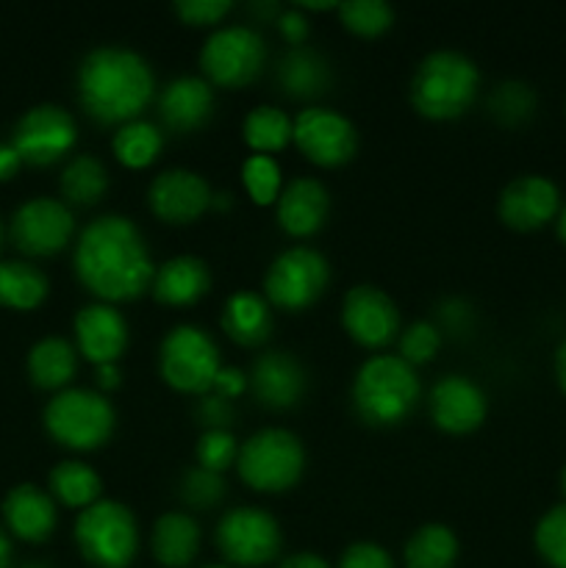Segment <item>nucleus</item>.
Returning <instances> with one entry per match:
<instances>
[{
  "label": "nucleus",
  "instance_id": "f257e3e1",
  "mask_svg": "<svg viewBox=\"0 0 566 568\" xmlns=\"http://www.w3.org/2000/svg\"><path fill=\"white\" fill-rule=\"evenodd\" d=\"M72 266L78 281L109 305L137 300L155 275L142 231L120 214H103L83 227Z\"/></svg>",
  "mask_w": 566,
  "mask_h": 568
},
{
  "label": "nucleus",
  "instance_id": "f03ea898",
  "mask_svg": "<svg viewBox=\"0 0 566 568\" xmlns=\"http://www.w3.org/2000/svg\"><path fill=\"white\" fill-rule=\"evenodd\" d=\"M155 92V75L148 61L131 48L103 44L83 55L78 67V100L92 120L125 125L139 120Z\"/></svg>",
  "mask_w": 566,
  "mask_h": 568
},
{
  "label": "nucleus",
  "instance_id": "7ed1b4c3",
  "mask_svg": "<svg viewBox=\"0 0 566 568\" xmlns=\"http://www.w3.org/2000/svg\"><path fill=\"white\" fill-rule=\"evenodd\" d=\"M481 72L475 61L458 50H436L425 55L411 78V103L431 120H455L477 98Z\"/></svg>",
  "mask_w": 566,
  "mask_h": 568
},
{
  "label": "nucleus",
  "instance_id": "20e7f679",
  "mask_svg": "<svg viewBox=\"0 0 566 568\" xmlns=\"http://www.w3.org/2000/svg\"><path fill=\"white\" fill-rule=\"evenodd\" d=\"M420 399V377L400 355H375L364 361L353 381V405L375 427L400 425Z\"/></svg>",
  "mask_w": 566,
  "mask_h": 568
},
{
  "label": "nucleus",
  "instance_id": "39448f33",
  "mask_svg": "<svg viewBox=\"0 0 566 568\" xmlns=\"http://www.w3.org/2000/svg\"><path fill=\"white\" fill-rule=\"evenodd\" d=\"M78 552L94 568H128L137 558L139 527L131 508L117 499H98L75 519Z\"/></svg>",
  "mask_w": 566,
  "mask_h": 568
},
{
  "label": "nucleus",
  "instance_id": "423d86ee",
  "mask_svg": "<svg viewBox=\"0 0 566 568\" xmlns=\"http://www.w3.org/2000/svg\"><path fill=\"white\" fill-rule=\"evenodd\" d=\"M44 430L61 447L89 453L103 447L117 425L114 405L89 388H64L44 405Z\"/></svg>",
  "mask_w": 566,
  "mask_h": 568
},
{
  "label": "nucleus",
  "instance_id": "0eeeda50",
  "mask_svg": "<svg viewBox=\"0 0 566 568\" xmlns=\"http://www.w3.org/2000/svg\"><path fill=\"white\" fill-rule=\"evenodd\" d=\"M239 477L253 491L277 494L292 488L303 477L305 449L294 433L283 427H266L253 433L239 447Z\"/></svg>",
  "mask_w": 566,
  "mask_h": 568
},
{
  "label": "nucleus",
  "instance_id": "6e6552de",
  "mask_svg": "<svg viewBox=\"0 0 566 568\" xmlns=\"http://www.w3.org/2000/svg\"><path fill=\"white\" fill-rule=\"evenodd\" d=\"M159 369L166 386L183 394H205L214 388L220 364V347L198 325H175L159 349Z\"/></svg>",
  "mask_w": 566,
  "mask_h": 568
},
{
  "label": "nucleus",
  "instance_id": "1a4fd4ad",
  "mask_svg": "<svg viewBox=\"0 0 566 568\" xmlns=\"http://www.w3.org/2000/svg\"><path fill=\"white\" fill-rule=\"evenodd\" d=\"M264 59V39L247 26L216 28L200 50V67L211 87H244L259 75Z\"/></svg>",
  "mask_w": 566,
  "mask_h": 568
},
{
  "label": "nucleus",
  "instance_id": "9d476101",
  "mask_svg": "<svg viewBox=\"0 0 566 568\" xmlns=\"http://www.w3.org/2000/svg\"><path fill=\"white\" fill-rule=\"evenodd\" d=\"M222 558L231 566L255 568L272 564L281 552V525L266 510L244 505V508L228 510L220 519L214 532Z\"/></svg>",
  "mask_w": 566,
  "mask_h": 568
},
{
  "label": "nucleus",
  "instance_id": "9b49d317",
  "mask_svg": "<svg viewBox=\"0 0 566 568\" xmlns=\"http://www.w3.org/2000/svg\"><path fill=\"white\" fill-rule=\"evenodd\" d=\"M331 281V266L311 247L283 250L264 277L266 303L283 311H303L314 305Z\"/></svg>",
  "mask_w": 566,
  "mask_h": 568
},
{
  "label": "nucleus",
  "instance_id": "f8f14e48",
  "mask_svg": "<svg viewBox=\"0 0 566 568\" xmlns=\"http://www.w3.org/2000/svg\"><path fill=\"white\" fill-rule=\"evenodd\" d=\"M78 139L75 120L61 105L42 103L20 116L11 136V148L20 153L22 164L50 166L64 159Z\"/></svg>",
  "mask_w": 566,
  "mask_h": 568
},
{
  "label": "nucleus",
  "instance_id": "ddd939ff",
  "mask_svg": "<svg viewBox=\"0 0 566 568\" xmlns=\"http://www.w3.org/2000/svg\"><path fill=\"white\" fill-rule=\"evenodd\" d=\"M75 233V216L70 205L53 197H33L14 211L9 225L11 242L26 255H55L70 244Z\"/></svg>",
  "mask_w": 566,
  "mask_h": 568
},
{
  "label": "nucleus",
  "instance_id": "4468645a",
  "mask_svg": "<svg viewBox=\"0 0 566 568\" xmlns=\"http://www.w3.org/2000/svg\"><path fill=\"white\" fill-rule=\"evenodd\" d=\"M292 139L305 159L320 166H338L353 159L358 133L355 125L338 111L325 105H309L294 116Z\"/></svg>",
  "mask_w": 566,
  "mask_h": 568
},
{
  "label": "nucleus",
  "instance_id": "2eb2a0df",
  "mask_svg": "<svg viewBox=\"0 0 566 568\" xmlns=\"http://www.w3.org/2000/svg\"><path fill=\"white\" fill-rule=\"evenodd\" d=\"M342 325L364 347H383L400 331L397 305L383 288L364 283L344 294Z\"/></svg>",
  "mask_w": 566,
  "mask_h": 568
},
{
  "label": "nucleus",
  "instance_id": "dca6fc26",
  "mask_svg": "<svg viewBox=\"0 0 566 568\" xmlns=\"http://www.w3.org/2000/svg\"><path fill=\"white\" fill-rule=\"evenodd\" d=\"M211 189L203 175L183 166L159 172L148 189V203L159 220L172 225H186L194 222L211 205Z\"/></svg>",
  "mask_w": 566,
  "mask_h": 568
},
{
  "label": "nucleus",
  "instance_id": "f3484780",
  "mask_svg": "<svg viewBox=\"0 0 566 568\" xmlns=\"http://www.w3.org/2000/svg\"><path fill=\"white\" fill-rule=\"evenodd\" d=\"M499 220L514 231H536L553 222L560 211V192L549 178H514L499 194Z\"/></svg>",
  "mask_w": 566,
  "mask_h": 568
},
{
  "label": "nucleus",
  "instance_id": "a211bd4d",
  "mask_svg": "<svg viewBox=\"0 0 566 568\" xmlns=\"http://www.w3.org/2000/svg\"><path fill=\"white\" fill-rule=\"evenodd\" d=\"M486 394L475 381L464 375H447L433 386L431 416L444 433H472L486 419Z\"/></svg>",
  "mask_w": 566,
  "mask_h": 568
},
{
  "label": "nucleus",
  "instance_id": "6ab92c4d",
  "mask_svg": "<svg viewBox=\"0 0 566 568\" xmlns=\"http://www.w3.org/2000/svg\"><path fill=\"white\" fill-rule=\"evenodd\" d=\"M78 353L94 366L117 364L128 347V322L114 305L92 303L75 314Z\"/></svg>",
  "mask_w": 566,
  "mask_h": 568
},
{
  "label": "nucleus",
  "instance_id": "aec40b11",
  "mask_svg": "<svg viewBox=\"0 0 566 568\" xmlns=\"http://www.w3.org/2000/svg\"><path fill=\"white\" fill-rule=\"evenodd\" d=\"M250 392L266 408H292L305 392V372L289 353H264L247 375Z\"/></svg>",
  "mask_w": 566,
  "mask_h": 568
},
{
  "label": "nucleus",
  "instance_id": "412c9836",
  "mask_svg": "<svg viewBox=\"0 0 566 568\" xmlns=\"http://www.w3.org/2000/svg\"><path fill=\"white\" fill-rule=\"evenodd\" d=\"M327 209H331V194L314 178H294L275 200L277 222L289 236H311L320 231Z\"/></svg>",
  "mask_w": 566,
  "mask_h": 568
},
{
  "label": "nucleus",
  "instance_id": "4be33fe9",
  "mask_svg": "<svg viewBox=\"0 0 566 568\" xmlns=\"http://www.w3.org/2000/svg\"><path fill=\"white\" fill-rule=\"evenodd\" d=\"M214 109V89L205 78L181 75L164 87L159 98V114L170 131H198Z\"/></svg>",
  "mask_w": 566,
  "mask_h": 568
},
{
  "label": "nucleus",
  "instance_id": "5701e85b",
  "mask_svg": "<svg viewBox=\"0 0 566 568\" xmlns=\"http://www.w3.org/2000/svg\"><path fill=\"white\" fill-rule=\"evenodd\" d=\"M3 519L6 527L17 538L28 544H39L55 530L59 514H55V503L48 491L31 486V483H22V486H14L6 494Z\"/></svg>",
  "mask_w": 566,
  "mask_h": 568
},
{
  "label": "nucleus",
  "instance_id": "b1692460",
  "mask_svg": "<svg viewBox=\"0 0 566 568\" xmlns=\"http://www.w3.org/2000/svg\"><path fill=\"white\" fill-rule=\"evenodd\" d=\"M211 286V272L205 266L203 258L198 255H175V258L164 261V264L155 270L153 283V297L159 303L172 305V308H183V305H192L209 292Z\"/></svg>",
  "mask_w": 566,
  "mask_h": 568
},
{
  "label": "nucleus",
  "instance_id": "393cba45",
  "mask_svg": "<svg viewBox=\"0 0 566 568\" xmlns=\"http://www.w3.org/2000/svg\"><path fill=\"white\" fill-rule=\"evenodd\" d=\"M222 327L233 342L244 344V347L266 342L272 331L270 303L255 292L231 294L222 308Z\"/></svg>",
  "mask_w": 566,
  "mask_h": 568
},
{
  "label": "nucleus",
  "instance_id": "a878e982",
  "mask_svg": "<svg viewBox=\"0 0 566 568\" xmlns=\"http://www.w3.org/2000/svg\"><path fill=\"white\" fill-rule=\"evenodd\" d=\"M78 369V349L67 338L48 336L37 342L28 353V375L31 383L48 392H64L67 383L75 377Z\"/></svg>",
  "mask_w": 566,
  "mask_h": 568
},
{
  "label": "nucleus",
  "instance_id": "bb28decb",
  "mask_svg": "<svg viewBox=\"0 0 566 568\" xmlns=\"http://www.w3.org/2000/svg\"><path fill=\"white\" fill-rule=\"evenodd\" d=\"M200 527L189 514H164L153 527V555L166 568H186L198 558Z\"/></svg>",
  "mask_w": 566,
  "mask_h": 568
},
{
  "label": "nucleus",
  "instance_id": "cd10ccee",
  "mask_svg": "<svg viewBox=\"0 0 566 568\" xmlns=\"http://www.w3.org/2000/svg\"><path fill=\"white\" fill-rule=\"evenodd\" d=\"M48 275L28 261H0V305L33 311L48 297Z\"/></svg>",
  "mask_w": 566,
  "mask_h": 568
},
{
  "label": "nucleus",
  "instance_id": "c85d7f7f",
  "mask_svg": "<svg viewBox=\"0 0 566 568\" xmlns=\"http://www.w3.org/2000/svg\"><path fill=\"white\" fill-rule=\"evenodd\" d=\"M277 81H281L283 92L292 94V98H316L331 83V70H327L325 59L316 55L314 50L292 48L286 59L281 61Z\"/></svg>",
  "mask_w": 566,
  "mask_h": 568
},
{
  "label": "nucleus",
  "instance_id": "c756f323",
  "mask_svg": "<svg viewBox=\"0 0 566 568\" xmlns=\"http://www.w3.org/2000/svg\"><path fill=\"white\" fill-rule=\"evenodd\" d=\"M50 494L67 508H89L100 499L103 480L83 460H61L50 471Z\"/></svg>",
  "mask_w": 566,
  "mask_h": 568
},
{
  "label": "nucleus",
  "instance_id": "7c9ffc66",
  "mask_svg": "<svg viewBox=\"0 0 566 568\" xmlns=\"http://www.w3.org/2000/svg\"><path fill=\"white\" fill-rule=\"evenodd\" d=\"M244 142L255 150V155L277 153L292 142L294 120H289L286 111L277 105H255L242 122Z\"/></svg>",
  "mask_w": 566,
  "mask_h": 568
},
{
  "label": "nucleus",
  "instance_id": "2f4dec72",
  "mask_svg": "<svg viewBox=\"0 0 566 568\" xmlns=\"http://www.w3.org/2000/svg\"><path fill=\"white\" fill-rule=\"evenodd\" d=\"M161 148H164V136L159 128L148 120H131L125 125L117 128L114 139H111V150H114L117 161L131 170H144L159 159Z\"/></svg>",
  "mask_w": 566,
  "mask_h": 568
},
{
  "label": "nucleus",
  "instance_id": "473e14b6",
  "mask_svg": "<svg viewBox=\"0 0 566 568\" xmlns=\"http://www.w3.org/2000/svg\"><path fill=\"white\" fill-rule=\"evenodd\" d=\"M458 558V538L444 525H425L405 544L408 568H453Z\"/></svg>",
  "mask_w": 566,
  "mask_h": 568
},
{
  "label": "nucleus",
  "instance_id": "72a5a7b5",
  "mask_svg": "<svg viewBox=\"0 0 566 568\" xmlns=\"http://www.w3.org/2000/svg\"><path fill=\"white\" fill-rule=\"evenodd\" d=\"M61 194L75 205H92L109 189V172L94 155H75L61 172Z\"/></svg>",
  "mask_w": 566,
  "mask_h": 568
},
{
  "label": "nucleus",
  "instance_id": "f704fd0d",
  "mask_svg": "<svg viewBox=\"0 0 566 568\" xmlns=\"http://www.w3.org/2000/svg\"><path fill=\"white\" fill-rule=\"evenodd\" d=\"M336 9L342 26L361 37H377L394 22L392 6L383 0H347V3H338Z\"/></svg>",
  "mask_w": 566,
  "mask_h": 568
},
{
  "label": "nucleus",
  "instance_id": "c9c22d12",
  "mask_svg": "<svg viewBox=\"0 0 566 568\" xmlns=\"http://www.w3.org/2000/svg\"><path fill=\"white\" fill-rule=\"evenodd\" d=\"M533 541H536V552L542 555L544 564L566 568V503L555 505L538 519Z\"/></svg>",
  "mask_w": 566,
  "mask_h": 568
},
{
  "label": "nucleus",
  "instance_id": "e433bc0d",
  "mask_svg": "<svg viewBox=\"0 0 566 568\" xmlns=\"http://www.w3.org/2000/svg\"><path fill=\"white\" fill-rule=\"evenodd\" d=\"M488 109L505 125H519L536 109V94L527 83L522 81H505L499 83L492 92V100H488Z\"/></svg>",
  "mask_w": 566,
  "mask_h": 568
},
{
  "label": "nucleus",
  "instance_id": "4c0bfd02",
  "mask_svg": "<svg viewBox=\"0 0 566 568\" xmlns=\"http://www.w3.org/2000/svg\"><path fill=\"white\" fill-rule=\"evenodd\" d=\"M242 183L244 189H247L250 197H253V203H275L277 194H281L283 189L281 166H277L275 159H270V155H250L242 166Z\"/></svg>",
  "mask_w": 566,
  "mask_h": 568
},
{
  "label": "nucleus",
  "instance_id": "58836bf2",
  "mask_svg": "<svg viewBox=\"0 0 566 568\" xmlns=\"http://www.w3.org/2000/svg\"><path fill=\"white\" fill-rule=\"evenodd\" d=\"M181 497L189 508H214L222 497H225V480L216 471L194 466L183 475L181 480Z\"/></svg>",
  "mask_w": 566,
  "mask_h": 568
},
{
  "label": "nucleus",
  "instance_id": "ea45409f",
  "mask_svg": "<svg viewBox=\"0 0 566 568\" xmlns=\"http://www.w3.org/2000/svg\"><path fill=\"white\" fill-rule=\"evenodd\" d=\"M438 347H442V333H438V327L433 322H414L400 336V358L411 366L433 361Z\"/></svg>",
  "mask_w": 566,
  "mask_h": 568
},
{
  "label": "nucleus",
  "instance_id": "a19ab883",
  "mask_svg": "<svg viewBox=\"0 0 566 568\" xmlns=\"http://www.w3.org/2000/svg\"><path fill=\"white\" fill-rule=\"evenodd\" d=\"M236 458H239V444H236V438H233V433L205 430L203 436H200L198 464L203 466V469L222 475L228 466L236 464Z\"/></svg>",
  "mask_w": 566,
  "mask_h": 568
},
{
  "label": "nucleus",
  "instance_id": "79ce46f5",
  "mask_svg": "<svg viewBox=\"0 0 566 568\" xmlns=\"http://www.w3.org/2000/svg\"><path fill=\"white\" fill-rule=\"evenodd\" d=\"M231 9L233 6L228 0H181V3H175V14L186 26H214Z\"/></svg>",
  "mask_w": 566,
  "mask_h": 568
},
{
  "label": "nucleus",
  "instance_id": "37998d69",
  "mask_svg": "<svg viewBox=\"0 0 566 568\" xmlns=\"http://www.w3.org/2000/svg\"><path fill=\"white\" fill-rule=\"evenodd\" d=\"M338 568H394V564L386 549L377 547V544L361 541L344 549Z\"/></svg>",
  "mask_w": 566,
  "mask_h": 568
},
{
  "label": "nucleus",
  "instance_id": "c03bdc74",
  "mask_svg": "<svg viewBox=\"0 0 566 568\" xmlns=\"http://www.w3.org/2000/svg\"><path fill=\"white\" fill-rule=\"evenodd\" d=\"M277 28H281L283 39H286L289 44H294V48H300V42H305V37H309V17L303 14V9H286L281 17H277Z\"/></svg>",
  "mask_w": 566,
  "mask_h": 568
},
{
  "label": "nucleus",
  "instance_id": "a18cd8bd",
  "mask_svg": "<svg viewBox=\"0 0 566 568\" xmlns=\"http://www.w3.org/2000/svg\"><path fill=\"white\" fill-rule=\"evenodd\" d=\"M200 419L203 425H209V430H225V425L231 422V405L225 397H205L200 403Z\"/></svg>",
  "mask_w": 566,
  "mask_h": 568
},
{
  "label": "nucleus",
  "instance_id": "49530a36",
  "mask_svg": "<svg viewBox=\"0 0 566 568\" xmlns=\"http://www.w3.org/2000/svg\"><path fill=\"white\" fill-rule=\"evenodd\" d=\"M214 388H216V394L225 399L239 397V394L247 388V375H242V372L233 369V366H222V369L216 372Z\"/></svg>",
  "mask_w": 566,
  "mask_h": 568
},
{
  "label": "nucleus",
  "instance_id": "de8ad7c7",
  "mask_svg": "<svg viewBox=\"0 0 566 568\" xmlns=\"http://www.w3.org/2000/svg\"><path fill=\"white\" fill-rule=\"evenodd\" d=\"M22 159L11 144H0V181H11L20 172Z\"/></svg>",
  "mask_w": 566,
  "mask_h": 568
},
{
  "label": "nucleus",
  "instance_id": "09e8293b",
  "mask_svg": "<svg viewBox=\"0 0 566 568\" xmlns=\"http://www.w3.org/2000/svg\"><path fill=\"white\" fill-rule=\"evenodd\" d=\"M442 320L444 325L449 327H466V322H469V308H466L461 300H449L442 308Z\"/></svg>",
  "mask_w": 566,
  "mask_h": 568
},
{
  "label": "nucleus",
  "instance_id": "8fccbe9b",
  "mask_svg": "<svg viewBox=\"0 0 566 568\" xmlns=\"http://www.w3.org/2000/svg\"><path fill=\"white\" fill-rule=\"evenodd\" d=\"M281 568H331V566H327L320 555L297 552V555H289V558L281 564Z\"/></svg>",
  "mask_w": 566,
  "mask_h": 568
},
{
  "label": "nucleus",
  "instance_id": "3c124183",
  "mask_svg": "<svg viewBox=\"0 0 566 568\" xmlns=\"http://www.w3.org/2000/svg\"><path fill=\"white\" fill-rule=\"evenodd\" d=\"M98 386L105 388V392L120 386V369H117V364L98 366Z\"/></svg>",
  "mask_w": 566,
  "mask_h": 568
},
{
  "label": "nucleus",
  "instance_id": "603ef678",
  "mask_svg": "<svg viewBox=\"0 0 566 568\" xmlns=\"http://www.w3.org/2000/svg\"><path fill=\"white\" fill-rule=\"evenodd\" d=\"M555 381H558L560 392L566 394V338L555 349Z\"/></svg>",
  "mask_w": 566,
  "mask_h": 568
},
{
  "label": "nucleus",
  "instance_id": "864d4df0",
  "mask_svg": "<svg viewBox=\"0 0 566 568\" xmlns=\"http://www.w3.org/2000/svg\"><path fill=\"white\" fill-rule=\"evenodd\" d=\"M11 566V541L3 530H0V568Z\"/></svg>",
  "mask_w": 566,
  "mask_h": 568
},
{
  "label": "nucleus",
  "instance_id": "5fc2aeb1",
  "mask_svg": "<svg viewBox=\"0 0 566 568\" xmlns=\"http://www.w3.org/2000/svg\"><path fill=\"white\" fill-rule=\"evenodd\" d=\"M555 231H558V239L566 244V203L560 205L558 216H555Z\"/></svg>",
  "mask_w": 566,
  "mask_h": 568
},
{
  "label": "nucleus",
  "instance_id": "6e6d98bb",
  "mask_svg": "<svg viewBox=\"0 0 566 568\" xmlns=\"http://www.w3.org/2000/svg\"><path fill=\"white\" fill-rule=\"evenodd\" d=\"M560 488H564V497H566V466L564 471H560Z\"/></svg>",
  "mask_w": 566,
  "mask_h": 568
},
{
  "label": "nucleus",
  "instance_id": "4d7b16f0",
  "mask_svg": "<svg viewBox=\"0 0 566 568\" xmlns=\"http://www.w3.org/2000/svg\"><path fill=\"white\" fill-rule=\"evenodd\" d=\"M22 568H48L44 564H28V566H22Z\"/></svg>",
  "mask_w": 566,
  "mask_h": 568
},
{
  "label": "nucleus",
  "instance_id": "13d9d810",
  "mask_svg": "<svg viewBox=\"0 0 566 568\" xmlns=\"http://www.w3.org/2000/svg\"><path fill=\"white\" fill-rule=\"evenodd\" d=\"M0 244H3V225H0Z\"/></svg>",
  "mask_w": 566,
  "mask_h": 568
},
{
  "label": "nucleus",
  "instance_id": "bf43d9fd",
  "mask_svg": "<svg viewBox=\"0 0 566 568\" xmlns=\"http://www.w3.org/2000/svg\"><path fill=\"white\" fill-rule=\"evenodd\" d=\"M205 568H231V566H205Z\"/></svg>",
  "mask_w": 566,
  "mask_h": 568
}]
</instances>
